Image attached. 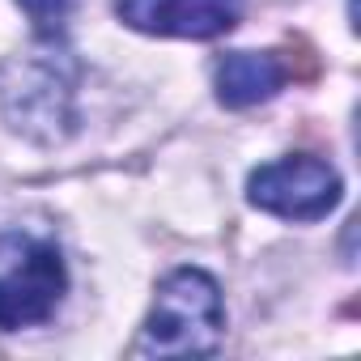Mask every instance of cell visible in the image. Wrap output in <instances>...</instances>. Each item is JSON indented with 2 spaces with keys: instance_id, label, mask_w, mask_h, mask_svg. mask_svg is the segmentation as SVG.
Wrapping results in <instances>:
<instances>
[{
  "instance_id": "cell-1",
  "label": "cell",
  "mask_w": 361,
  "mask_h": 361,
  "mask_svg": "<svg viewBox=\"0 0 361 361\" xmlns=\"http://www.w3.org/2000/svg\"><path fill=\"white\" fill-rule=\"evenodd\" d=\"M226 331L221 289L200 268H174L153 298V310L140 327V357H200L217 353Z\"/></svg>"
},
{
  "instance_id": "cell-2",
  "label": "cell",
  "mask_w": 361,
  "mask_h": 361,
  "mask_svg": "<svg viewBox=\"0 0 361 361\" xmlns=\"http://www.w3.org/2000/svg\"><path fill=\"white\" fill-rule=\"evenodd\" d=\"M0 111L35 145H60L77 132L73 68L60 56H13L0 64Z\"/></svg>"
},
{
  "instance_id": "cell-3",
  "label": "cell",
  "mask_w": 361,
  "mask_h": 361,
  "mask_svg": "<svg viewBox=\"0 0 361 361\" xmlns=\"http://www.w3.org/2000/svg\"><path fill=\"white\" fill-rule=\"evenodd\" d=\"M68 272L56 243H39L26 234L0 238V331L39 327L64 302Z\"/></svg>"
},
{
  "instance_id": "cell-4",
  "label": "cell",
  "mask_w": 361,
  "mask_h": 361,
  "mask_svg": "<svg viewBox=\"0 0 361 361\" xmlns=\"http://www.w3.org/2000/svg\"><path fill=\"white\" fill-rule=\"evenodd\" d=\"M247 196L255 209L285 221H319L340 204V174L319 157H281L251 174Z\"/></svg>"
},
{
  "instance_id": "cell-5",
  "label": "cell",
  "mask_w": 361,
  "mask_h": 361,
  "mask_svg": "<svg viewBox=\"0 0 361 361\" xmlns=\"http://www.w3.org/2000/svg\"><path fill=\"white\" fill-rule=\"evenodd\" d=\"M115 13L145 35L217 39L243 18V0H115Z\"/></svg>"
},
{
  "instance_id": "cell-6",
  "label": "cell",
  "mask_w": 361,
  "mask_h": 361,
  "mask_svg": "<svg viewBox=\"0 0 361 361\" xmlns=\"http://www.w3.org/2000/svg\"><path fill=\"white\" fill-rule=\"evenodd\" d=\"M285 64L272 51H230L217 64V98L234 111L243 106H259L272 94H281L285 85Z\"/></svg>"
},
{
  "instance_id": "cell-7",
  "label": "cell",
  "mask_w": 361,
  "mask_h": 361,
  "mask_svg": "<svg viewBox=\"0 0 361 361\" xmlns=\"http://www.w3.org/2000/svg\"><path fill=\"white\" fill-rule=\"evenodd\" d=\"M26 9V18L35 22V35L43 43H56L68 30V13H73V0H18Z\"/></svg>"
}]
</instances>
